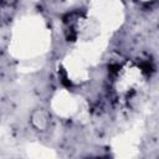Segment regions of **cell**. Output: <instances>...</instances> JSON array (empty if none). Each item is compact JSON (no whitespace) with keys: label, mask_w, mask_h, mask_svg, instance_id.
Wrapping results in <instances>:
<instances>
[{"label":"cell","mask_w":159,"mask_h":159,"mask_svg":"<svg viewBox=\"0 0 159 159\" xmlns=\"http://www.w3.org/2000/svg\"><path fill=\"white\" fill-rule=\"evenodd\" d=\"M32 122L34 124L39 128V129H45L48 120H47V117H46V113L43 111H36L34 114H32Z\"/></svg>","instance_id":"6da1fadb"}]
</instances>
